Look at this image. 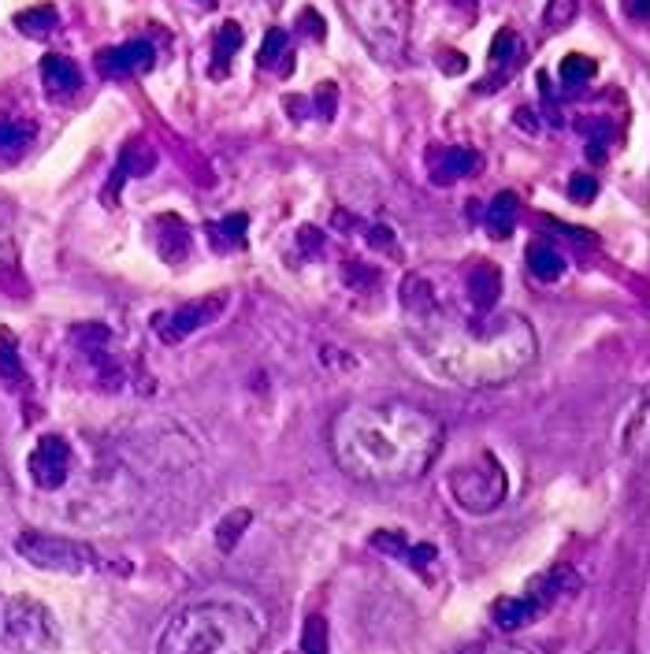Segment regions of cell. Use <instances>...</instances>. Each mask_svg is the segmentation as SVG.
I'll use <instances>...</instances> for the list:
<instances>
[{"mask_svg": "<svg viewBox=\"0 0 650 654\" xmlns=\"http://www.w3.org/2000/svg\"><path fill=\"white\" fill-rule=\"evenodd\" d=\"M442 450V420L431 409L390 398L346 406L331 424L338 469L368 487L413 484Z\"/></svg>", "mask_w": 650, "mask_h": 654, "instance_id": "obj_1", "label": "cell"}, {"mask_svg": "<svg viewBox=\"0 0 650 654\" xmlns=\"http://www.w3.org/2000/svg\"><path fill=\"white\" fill-rule=\"evenodd\" d=\"M416 346L442 380L461 383L468 391L502 387L517 380L539 357L535 327L520 313H480L461 320L446 305L428 320H416Z\"/></svg>", "mask_w": 650, "mask_h": 654, "instance_id": "obj_2", "label": "cell"}, {"mask_svg": "<svg viewBox=\"0 0 650 654\" xmlns=\"http://www.w3.org/2000/svg\"><path fill=\"white\" fill-rule=\"evenodd\" d=\"M260 617L227 599L190 602L171 614L156 651L160 654H249L260 647Z\"/></svg>", "mask_w": 650, "mask_h": 654, "instance_id": "obj_3", "label": "cell"}, {"mask_svg": "<svg viewBox=\"0 0 650 654\" xmlns=\"http://www.w3.org/2000/svg\"><path fill=\"white\" fill-rule=\"evenodd\" d=\"M0 643L15 651H56L60 628L45 602L30 595H0Z\"/></svg>", "mask_w": 650, "mask_h": 654, "instance_id": "obj_4", "label": "cell"}, {"mask_svg": "<svg viewBox=\"0 0 650 654\" xmlns=\"http://www.w3.org/2000/svg\"><path fill=\"white\" fill-rule=\"evenodd\" d=\"M450 495H454V502L461 510L491 513L506 502L509 476L491 454H480L476 461H468V465L450 472Z\"/></svg>", "mask_w": 650, "mask_h": 654, "instance_id": "obj_5", "label": "cell"}, {"mask_svg": "<svg viewBox=\"0 0 650 654\" xmlns=\"http://www.w3.org/2000/svg\"><path fill=\"white\" fill-rule=\"evenodd\" d=\"M15 554L45 573H90L97 565V550L67 536H49V532H23L15 539Z\"/></svg>", "mask_w": 650, "mask_h": 654, "instance_id": "obj_6", "label": "cell"}, {"mask_svg": "<svg viewBox=\"0 0 650 654\" xmlns=\"http://www.w3.org/2000/svg\"><path fill=\"white\" fill-rule=\"evenodd\" d=\"M569 588H576V576H572L569 569H554L550 576L535 580L524 595H509V599L494 602L491 621L502 628V632H517V628L532 625L539 614H546V610L554 606V599H561Z\"/></svg>", "mask_w": 650, "mask_h": 654, "instance_id": "obj_7", "label": "cell"}, {"mask_svg": "<svg viewBox=\"0 0 650 654\" xmlns=\"http://www.w3.org/2000/svg\"><path fill=\"white\" fill-rule=\"evenodd\" d=\"M357 27L379 60H398L405 45V0H357Z\"/></svg>", "mask_w": 650, "mask_h": 654, "instance_id": "obj_8", "label": "cell"}, {"mask_svg": "<svg viewBox=\"0 0 650 654\" xmlns=\"http://www.w3.org/2000/svg\"><path fill=\"white\" fill-rule=\"evenodd\" d=\"M227 309V294H208V298H197V301H186V305H179V309H168V313H156L153 316V327L156 335L164 342H182L190 339L194 331H201V327H208L216 316Z\"/></svg>", "mask_w": 650, "mask_h": 654, "instance_id": "obj_9", "label": "cell"}, {"mask_svg": "<svg viewBox=\"0 0 650 654\" xmlns=\"http://www.w3.org/2000/svg\"><path fill=\"white\" fill-rule=\"evenodd\" d=\"M71 465H75V450H71V443H67L64 435H41L38 446H34V454H30V461H26L30 480H34V487H41V491L64 487L67 476H71Z\"/></svg>", "mask_w": 650, "mask_h": 654, "instance_id": "obj_10", "label": "cell"}, {"mask_svg": "<svg viewBox=\"0 0 650 654\" xmlns=\"http://www.w3.org/2000/svg\"><path fill=\"white\" fill-rule=\"evenodd\" d=\"M153 64H156V49L142 38L123 41L116 49H101V56H97V71L108 75V79H127V75L149 71Z\"/></svg>", "mask_w": 650, "mask_h": 654, "instance_id": "obj_11", "label": "cell"}, {"mask_svg": "<svg viewBox=\"0 0 650 654\" xmlns=\"http://www.w3.org/2000/svg\"><path fill=\"white\" fill-rule=\"evenodd\" d=\"M465 294L476 313H491L502 298V272L491 261H476L465 275Z\"/></svg>", "mask_w": 650, "mask_h": 654, "instance_id": "obj_12", "label": "cell"}, {"mask_svg": "<svg viewBox=\"0 0 650 654\" xmlns=\"http://www.w3.org/2000/svg\"><path fill=\"white\" fill-rule=\"evenodd\" d=\"M41 82H45V90L49 97H71V93L82 90V71L71 56H60V53H49L41 60Z\"/></svg>", "mask_w": 650, "mask_h": 654, "instance_id": "obj_13", "label": "cell"}, {"mask_svg": "<svg viewBox=\"0 0 650 654\" xmlns=\"http://www.w3.org/2000/svg\"><path fill=\"white\" fill-rule=\"evenodd\" d=\"M402 309L409 313V320H428V316H435L442 309V301H439V294H435V287H431V279L428 275H420V272H413V275H405V283H402Z\"/></svg>", "mask_w": 650, "mask_h": 654, "instance_id": "obj_14", "label": "cell"}, {"mask_svg": "<svg viewBox=\"0 0 650 654\" xmlns=\"http://www.w3.org/2000/svg\"><path fill=\"white\" fill-rule=\"evenodd\" d=\"M476 168H480V153L476 149H439V153H431V179L435 183L465 179Z\"/></svg>", "mask_w": 650, "mask_h": 654, "instance_id": "obj_15", "label": "cell"}, {"mask_svg": "<svg viewBox=\"0 0 650 654\" xmlns=\"http://www.w3.org/2000/svg\"><path fill=\"white\" fill-rule=\"evenodd\" d=\"M156 249H160L164 261H182L190 253V227L179 216H160L156 220Z\"/></svg>", "mask_w": 650, "mask_h": 654, "instance_id": "obj_16", "label": "cell"}, {"mask_svg": "<svg viewBox=\"0 0 650 654\" xmlns=\"http://www.w3.org/2000/svg\"><path fill=\"white\" fill-rule=\"evenodd\" d=\"M242 41H246V30L238 27V23H223V27L212 34V75H216V79L227 75L231 56L242 49Z\"/></svg>", "mask_w": 650, "mask_h": 654, "instance_id": "obj_17", "label": "cell"}, {"mask_svg": "<svg viewBox=\"0 0 650 654\" xmlns=\"http://www.w3.org/2000/svg\"><path fill=\"white\" fill-rule=\"evenodd\" d=\"M34 142V123L26 119H0V164H12Z\"/></svg>", "mask_w": 650, "mask_h": 654, "instance_id": "obj_18", "label": "cell"}, {"mask_svg": "<svg viewBox=\"0 0 650 654\" xmlns=\"http://www.w3.org/2000/svg\"><path fill=\"white\" fill-rule=\"evenodd\" d=\"M153 164H156L153 149H142L138 142L127 145V149H123V157H119V164H116V171H112V183H108V201L116 197V190L127 183L130 175H142V171H149Z\"/></svg>", "mask_w": 650, "mask_h": 654, "instance_id": "obj_19", "label": "cell"}, {"mask_svg": "<svg viewBox=\"0 0 650 654\" xmlns=\"http://www.w3.org/2000/svg\"><path fill=\"white\" fill-rule=\"evenodd\" d=\"M246 231H249V216L246 212H234V216H223V220L208 223V242L216 249H242L246 246Z\"/></svg>", "mask_w": 650, "mask_h": 654, "instance_id": "obj_20", "label": "cell"}, {"mask_svg": "<svg viewBox=\"0 0 650 654\" xmlns=\"http://www.w3.org/2000/svg\"><path fill=\"white\" fill-rule=\"evenodd\" d=\"M528 272L539 279V283H554L565 272V257L550 242H532L528 246Z\"/></svg>", "mask_w": 650, "mask_h": 654, "instance_id": "obj_21", "label": "cell"}, {"mask_svg": "<svg viewBox=\"0 0 650 654\" xmlns=\"http://www.w3.org/2000/svg\"><path fill=\"white\" fill-rule=\"evenodd\" d=\"M483 220H487L491 238H509V235H513V227H517V197L509 194V190L494 194L491 209H487Z\"/></svg>", "mask_w": 650, "mask_h": 654, "instance_id": "obj_22", "label": "cell"}, {"mask_svg": "<svg viewBox=\"0 0 650 654\" xmlns=\"http://www.w3.org/2000/svg\"><path fill=\"white\" fill-rule=\"evenodd\" d=\"M290 38H286V30L272 27L268 30V38H264V45H260L257 53V67L260 71H279V75H286L290 71Z\"/></svg>", "mask_w": 650, "mask_h": 654, "instance_id": "obj_23", "label": "cell"}, {"mask_svg": "<svg viewBox=\"0 0 650 654\" xmlns=\"http://www.w3.org/2000/svg\"><path fill=\"white\" fill-rule=\"evenodd\" d=\"M15 27L23 30L26 38H49L52 30L60 27V12L52 4H38V8H26L15 15Z\"/></svg>", "mask_w": 650, "mask_h": 654, "instance_id": "obj_24", "label": "cell"}, {"mask_svg": "<svg viewBox=\"0 0 650 654\" xmlns=\"http://www.w3.org/2000/svg\"><path fill=\"white\" fill-rule=\"evenodd\" d=\"M520 53H524V45H520L517 34L513 30H498V38L491 45V64L498 67V79H506V75L517 71Z\"/></svg>", "mask_w": 650, "mask_h": 654, "instance_id": "obj_25", "label": "cell"}, {"mask_svg": "<svg viewBox=\"0 0 650 654\" xmlns=\"http://www.w3.org/2000/svg\"><path fill=\"white\" fill-rule=\"evenodd\" d=\"M23 361H19V342L8 327H0V380L4 383H23Z\"/></svg>", "mask_w": 650, "mask_h": 654, "instance_id": "obj_26", "label": "cell"}, {"mask_svg": "<svg viewBox=\"0 0 650 654\" xmlns=\"http://www.w3.org/2000/svg\"><path fill=\"white\" fill-rule=\"evenodd\" d=\"M249 521H253V513H249V510L227 513V517L216 524V543H220V550H234V547H238V539H242V532L249 528Z\"/></svg>", "mask_w": 650, "mask_h": 654, "instance_id": "obj_27", "label": "cell"}, {"mask_svg": "<svg viewBox=\"0 0 650 654\" xmlns=\"http://www.w3.org/2000/svg\"><path fill=\"white\" fill-rule=\"evenodd\" d=\"M595 71H598L595 60H591V56H580V53H569L558 67V75L565 86H584V82L595 79Z\"/></svg>", "mask_w": 650, "mask_h": 654, "instance_id": "obj_28", "label": "cell"}, {"mask_svg": "<svg viewBox=\"0 0 650 654\" xmlns=\"http://www.w3.org/2000/svg\"><path fill=\"white\" fill-rule=\"evenodd\" d=\"M108 339H112V331L104 324H78L71 327V342H75L82 354H97V350H104L108 346Z\"/></svg>", "mask_w": 650, "mask_h": 654, "instance_id": "obj_29", "label": "cell"}, {"mask_svg": "<svg viewBox=\"0 0 650 654\" xmlns=\"http://www.w3.org/2000/svg\"><path fill=\"white\" fill-rule=\"evenodd\" d=\"M301 651H309V654H324L327 651L324 617H309V625H305V632H301Z\"/></svg>", "mask_w": 650, "mask_h": 654, "instance_id": "obj_30", "label": "cell"}, {"mask_svg": "<svg viewBox=\"0 0 650 654\" xmlns=\"http://www.w3.org/2000/svg\"><path fill=\"white\" fill-rule=\"evenodd\" d=\"M338 108V86L335 82H324V86H316V93H312V112L320 119H331Z\"/></svg>", "mask_w": 650, "mask_h": 654, "instance_id": "obj_31", "label": "cell"}, {"mask_svg": "<svg viewBox=\"0 0 650 654\" xmlns=\"http://www.w3.org/2000/svg\"><path fill=\"white\" fill-rule=\"evenodd\" d=\"M595 194H598V179H591V175H572L569 179V197L576 201V205H587V201H595Z\"/></svg>", "mask_w": 650, "mask_h": 654, "instance_id": "obj_32", "label": "cell"}, {"mask_svg": "<svg viewBox=\"0 0 650 654\" xmlns=\"http://www.w3.org/2000/svg\"><path fill=\"white\" fill-rule=\"evenodd\" d=\"M572 15H576V0H554L546 8V27H565Z\"/></svg>", "mask_w": 650, "mask_h": 654, "instance_id": "obj_33", "label": "cell"}, {"mask_svg": "<svg viewBox=\"0 0 650 654\" xmlns=\"http://www.w3.org/2000/svg\"><path fill=\"white\" fill-rule=\"evenodd\" d=\"M372 547L387 550V554H398V558H405V550H409L402 532H376V536H372Z\"/></svg>", "mask_w": 650, "mask_h": 654, "instance_id": "obj_34", "label": "cell"}, {"mask_svg": "<svg viewBox=\"0 0 650 654\" xmlns=\"http://www.w3.org/2000/svg\"><path fill=\"white\" fill-rule=\"evenodd\" d=\"M298 249L305 253V257H316V253L324 249V235H320L316 227H301V231H298Z\"/></svg>", "mask_w": 650, "mask_h": 654, "instance_id": "obj_35", "label": "cell"}, {"mask_svg": "<svg viewBox=\"0 0 650 654\" xmlns=\"http://www.w3.org/2000/svg\"><path fill=\"white\" fill-rule=\"evenodd\" d=\"M298 27H305V34H309L312 41H324V19L312 12V8H305V12L298 15Z\"/></svg>", "mask_w": 650, "mask_h": 654, "instance_id": "obj_36", "label": "cell"}, {"mask_svg": "<svg viewBox=\"0 0 650 654\" xmlns=\"http://www.w3.org/2000/svg\"><path fill=\"white\" fill-rule=\"evenodd\" d=\"M624 15L636 19V23H647L650 19V0H624Z\"/></svg>", "mask_w": 650, "mask_h": 654, "instance_id": "obj_37", "label": "cell"}, {"mask_svg": "<svg viewBox=\"0 0 650 654\" xmlns=\"http://www.w3.org/2000/svg\"><path fill=\"white\" fill-rule=\"evenodd\" d=\"M439 67L446 71V75H461V71L468 67V60L461 53H442L439 56Z\"/></svg>", "mask_w": 650, "mask_h": 654, "instance_id": "obj_38", "label": "cell"}, {"mask_svg": "<svg viewBox=\"0 0 650 654\" xmlns=\"http://www.w3.org/2000/svg\"><path fill=\"white\" fill-rule=\"evenodd\" d=\"M368 242H372V246L376 249H394V231H387V227H372V238H368Z\"/></svg>", "mask_w": 650, "mask_h": 654, "instance_id": "obj_39", "label": "cell"}, {"mask_svg": "<svg viewBox=\"0 0 650 654\" xmlns=\"http://www.w3.org/2000/svg\"><path fill=\"white\" fill-rule=\"evenodd\" d=\"M286 108H290V112H294V116H309V101H298V97H286Z\"/></svg>", "mask_w": 650, "mask_h": 654, "instance_id": "obj_40", "label": "cell"}, {"mask_svg": "<svg viewBox=\"0 0 650 654\" xmlns=\"http://www.w3.org/2000/svg\"><path fill=\"white\" fill-rule=\"evenodd\" d=\"M197 4H201V8H216V4H220V0H197Z\"/></svg>", "mask_w": 650, "mask_h": 654, "instance_id": "obj_41", "label": "cell"}]
</instances>
